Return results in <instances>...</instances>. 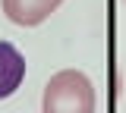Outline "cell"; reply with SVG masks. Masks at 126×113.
<instances>
[{
  "mask_svg": "<svg viewBox=\"0 0 126 113\" xmlns=\"http://www.w3.org/2000/svg\"><path fill=\"white\" fill-rule=\"evenodd\" d=\"M41 113H94V85L79 69L50 75L41 97Z\"/></svg>",
  "mask_w": 126,
  "mask_h": 113,
  "instance_id": "6da1fadb",
  "label": "cell"
},
{
  "mask_svg": "<svg viewBox=\"0 0 126 113\" xmlns=\"http://www.w3.org/2000/svg\"><path fill=\"white\" fill-rule=\"evenodd\" d=\"M0 3H3V13L10 22L22 25V28H35L44 19H50V13L63 0H0Z\"/></svg>",
  "mask_w": 126,
  "mask_h": 113,
  "instance_id": "7a4b0ae2",
  "label": "cell"
},
{
  "mask_svg": "<svg viewBox=\"0 0 126 113\" xmlns=\"http://www.w3.org/2000/svg\"><path fill=\"white\" fill-rule=\"evenodd\" d=\"M22 79H25V60H22V53L10 41H0V100L13 94L22 85Z\"/></svg>",
  "mask_w": 126,
  "mask_h": 113,
  "instance_id": "3957f363",
  "label": "cell"
},
{
  "mask_svg": "<svg viewBox=\"0 0 126 113\" xmlns=\"http://www.w3.org/2000/svg\"><path fill=\"white\" fill-rule=\"evenodd\" d=\"M123 3H126V0H123Z\"/></svg>",
  "mask_w": 126,
  "mask_h": 113,
  "instance_id": "277c9868",
  "label": "cell"
}]
</instances>
